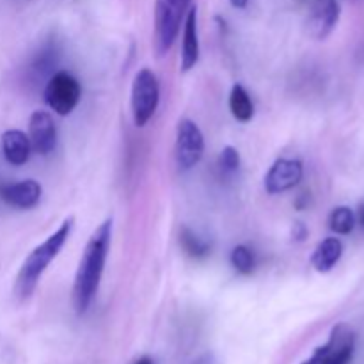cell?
<instances>
[{
  "mask_svg": "<svg viewBox=\"0 0 364 364\" xmlns=\"http://www.w3.org/2000/svg\"><path fill=\"white\" fill-rule=\"evenodd\" d=\"M110 244H112V219H105L91 233L78 262L73 283V308L77 315H84L95 295L98 294Z\"/></svg>",
  "mask_w": 364,
  "mask_h": 364,
  "instance_id": "obj_1",
  "label": "cell"
},
{
  "mask_svg": "<svg viewBox=\"0 0 364 364\" xmlns=\"http://www.w3.org/2000/svg\"><path fill=\"white\" fill-rule=\"evenodd\" d=\"M73 217L64 219L63 224L57 228L55 233L50 235V237L46 238L43 244H39L36 249H32L31 255L25 258L23 265H21L16 277V295L21 301L31 297L32 291L38 287L41 276L45 274V270L48 269L50 263L59 256L60 249L66 245L68 238H70L71 231H73Z\"/></svg>",
  "mask_w": 364,
  "mask_h": 364,
  "instance_id": "obj_2",
  "label": "cell"
},
{
  "mask_svg": "<svg viewBox=\"0 0 364 364\" xmlns=\"http://www.w3.org/2000/svg\"><path fill=\"white\" fill-rule=\"evenodd\" d=\"M191 0H155V36L153 45L159 57H164L180 34L181 21L187 16Z\"/></svg>",
  "mask_w": 364,
  "mask_h": 364,
  "instance_id": "obj_3",
  "label": "cell"
},
{
  "mask_svg": "<svg viewBox=\"0 0 364 364\" xmlns=\"http://www.w3.org/2000/svg\"><path fill=\"white\" fill-rule=\"evenodd\" d=\"M160 102L159 78L149 68H142L135 73L132 84V114L135 127L142 128L149 123Z\"/></svg>",
  "mask_w": 364,
  "mask_h": 364,
  "instance_id": "obj_4",
  "label": "cell"
},
{
  "mask_svg": "<svg viewBox=\"0 0 364 364\" xmlns=\"http://www.w3.org/2000/svg\"><path fill=\"white\" fill-rule=\"evenodd\" d=\"M355 334L345 323H338L331 331L326 345L316 348L311 358L302 364H348L354 358Z\"/></svg>",
  "mask_w": 364,
  "mask_h": 364,
  "instance_id": "obj_5",
  "label": "cell"
},
{
  "mask_svg": "<svg viewBox=\"0 0 364 364\" xmlns=\"http://www.w3.org/2000/svg\"><path fill=\"white\" fill-rule=\"evenodd\" d=\"M82 96L80 82L68 71H59L45 87V102L59 116H68L78 105Z\"/></svg>",
  "mask_w": 364,
  "mask_h": 364,
  "instance_id": "obj_6",
  "label": "cell"
},
{
  "mask_svg": "<svg viewBox=\"0 0 364 364\" xmlns=\"http://www.w3.org/2000/svg\"><path fill=\"white\" fill-rule=\"evenodd\" d=\"M176 164L181 171H188L201 162L205 153V137L198 124L181 119L176 127Z\"/></svg>",
  "mask_w": 364,
  "mask_h": 364,
  "instance_id": "obj_7",
  "label": "cell"
},
{
  "mask_svg": "<svg viewBox=\"0 0 364 364\" xmlns=\"http://www.w3.org/2000/svg\"><path fill=\"white\" fill-rule=\"evenodd\" d=\"M304 176V167L301 160L279 159L272 164L265 176V191L269 194H281L291 191L301 183Z\"/></svg>",
  "mask_w": 364,
  "mask_h": 364,
  "instance_id": "obj_8",
  "label": "cell"
},
{
  "mask_svg": "<svg viewBox=\"0 0 364 364\" xmlns=\"http://www.w3.org/2000/svg\"><path fill=\"white\" fill-rule=\"evenodd\" d=\"M28 139L32 151L38 155H50L57 144V128L53 117L46 110H34L28 119Z\"/></svg>",
  "mask_w": 364,
  "mask_h": 364,
  "instance_id": "obj_9",
  "label": "cell"
},
{
  "mask_svg": "<svg viewBox=\"0 0 364 364\" xmlns=\"http://www.w3.org/2000/svg\"><path fill=\"white\" fill-rule=\"evenodd\" d=\"M340 14L341 7L338 0H316L306 21L308 34L313 39H326L340 21Z\"/></svg>",
  "mask_w": 364,
  "mask_h": 364,
  "instance_id": "obj_10",
  "label": "cell"
},
{
  "mask_svg": "<svg viewBox=\"0 0 364 364\" xmlns=\"http://www.w3.org/2000/svg\"><path fill=\"white\" fill-rule=\"evenodd\" d=\"M41 194L43 188L36 180H23L18 181V183L0 185V198H2V201L14 206V208H34L39 203V199H41Z\"/></svg>",
  "mask_w": 364,
  "mask_h": 364,
  "instance_id": "obj_11",
  "label": "cell"
},
{
  "mask_svg": "<svg viewBox=\"0 0 364 364\" xmlns=\"http://www.w3.org/2000/svg\"><path fill=\"white\" fill-rule=\"evenodd\" d=\"M199 60L198 9L191 7L183 20V43H181V71H191Z\"/></svg>",
  "mask_w": 364,
  "mask_h": 364,
  "instance_id": "obj_12",
  "label": "cell"
},
{
  "mask_svg": "<svg viewBox=\"0 0 364 364\" xmlns=\"http://www.w3.org/2000/svg\"><path fill=\"white\" fill-rule=\"evenodd\" d=\"M2 151L11 166H23L32 153L31 139L21 130H7L2 134Z\"/></svg>",
  "mask_w": 364,
  "mask_h": 364,
  "instance_id": "obj_13",
  "label": "cell"
},
{
  "mask_svg": "<svg viewBox=\"0 0 364 364\" xmlns=\"http://www.w3.org/2000/svg\"><path fill=\"white\" fill-rule=\"evenodd\" d=\"M341 255H343V244H341L340 238H323L311 255L313 269L320 274L331 272L341 259Z\"/></svg>",
  "mask_w": 364,
  "mask_h": 364,
  "instance_id": "obj_14",
  "label": "cell"
},
{
  "mask_svg": "<svg viewBox=\"0 0 364 364\" xmlns=\"http://www.w3.org/2000/svg\"><path fill=\"white\" fill-rule=\"evenodd\" d=\"M230 110L233 114V117L242 123H247L255 116V105H252V100L249 96V92L245 91L244 85L235 84L233 89L230 92Z\"/></svg>",
  "mask_w": 364,
  "mask_h": 364,
  "instance_id": "obj_15",
  "label": "cell"
},
{
  "mask_svg": "<svg viewBox=\"0 0 364 364\" xmlns=\"http://www.w3.org/2000/svg\"><path fill=\"white\" fill-rule=\"evenodd\" d=\"M180 245L191 258H205L210 255V244L194 233L191 228L183 226L180 230Z\"/></svg>",
  "mask_w": 364,
  "mask_h": 364,
  "instance_id": "obj_16",
  "label": "cell"
},
{
  "mask_svg": "<svg viewBox=\"0 0 364 364\" xmlns=\"http://www.w3.org/2000/svg\"><path fill=\"white\" fill-rule=\"evenodd\" d=\"M329 228L336 235H350L355 228V213L348 206H336L329 215Z\"/></svg>",
  "mask_w": 364,
  "mask_h": 364,
  "instance_id": "obj_17",
  "label": "cell"
},
{
  "mask_svg": "<svg viewBox=\"0 0 364 364\" xmlns=\"http://www.w3.org/2000/svg\"><path fill=\"white\" fill-rule=\"evenodd\" d=\"M230 262L233 265V269L238 274H242V276H251L255 272V255H252V251L247 245H237V247H233Z\"/></svg>",
  "mask_w": 364,
  "mask_h": 364,
  "instance_id": "obj_18",
  "label": "cell"
},
{
  "mask_svg": "<svg viewBox=\"0 0 364 364\" xmlns=\"http://www.w3.org/2000/svg\"><path fill=\"white\" fill-rule=\"evenodd\" d=\"M219 166L224 173H235L240 167V153L233 146H226L219 156Z\"/></svg>",
  "mask_w": 364,
  "mask_h": 364,
  "instance_id": "obj_19",
  "label": "cell"
},
{
  "mask_svg": "<svg viewBox=\"0 0 364 364\" xmlns=\"http://www.w3.org/2000/svg\"><path fill=\"white\" fill-rule=\"evenodd\" d=\"M294 237L297 238V240H304L306 237H308V230L304 228V224L302 223H297L294 228Z\"/></svg>",
  "mask_w": 364,
  "mask_h": 364,
  "instance_id": "obj_20",
  "label": "cell"
},
{
  "mask_svg": "<svg viewBox=\"0 0 364 364\" xmlns=\"http://www.w3.org/2000/svg\"><path fill=\"white\" fill-rule=\"evenodd\" d=\"M192 364H215V359H213L212 354H203L201 358L196 359Z\"/></svg>",
  "mask_w": 364,
  "mask_h": 364,
  "instance_id": "obj_21",
  "label": "cell"
},
{
  "mask_svg": "<svg viewBox=\"0 0 364 364\" xmlns=\"http://www.w3.org/2000/svg\"><path fill=\"white\" fill-rule=\"evenodd\" d=\"M249 0H230V4L233 7H237V9H244L245 6H247Z\"/></svg>",
  "mask_w": 364,
  "mask_h": 364,
  "instance_id": "obj_22",
  "label": "cell"
},
{
  "mask_svg": "<svg viewBox=\"0 0 364 364\" xmlns=\"http://www.w3.org/2000/svg\"><path fill=\"white\" fill-rule=\"evenodd\" d=\"M359 223H361L364 228V205L361 206V210H359Z\"/></svg>",
  "mask_w": 364,
  "mask_h": 364,
  "instance_id": "obj_23",
  "label": "cell"
},
{
  "mask_svg": "<svg viewBox=\"0 0 364 364\" xmlns=\"http://www.w3.org/2000/svg\"><path fill=\"white\" fill-rule=\"evenodd\" d=\"M135 364H153V361L149 358H142V359H139V361Z\"/></svg>",
  "mask_w": 364,
  "mask_h": 364,
  "instance_id": "obj_24",
  "label": "cell"
}]
</instances>
